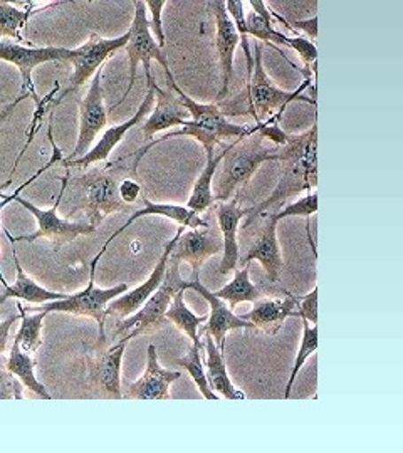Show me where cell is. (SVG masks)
Returning a JSON list of instances; mask_svg holds the SVG:
<instances>
[{"mask_svg": "<svg viewBox=\"0 0 403 453\" xmlns=\"http://www.w3.org/2000/svg\"><path fill=\"white\" fill-rule=\"evenodd\" d=\"M277 162L281 163V175L275 192L264 202L245 209L242 228L251 226L260 213L283 205L291 196L318 187V114L309 130L286 134V142L277 146Z\"/></svg>", "mask_w": 403, "mask_h": 453, "instance_id": "1", "label": "cell"}, {"mask_svg": "<svg viewBox=\"0 0 403 453\" xmlns=\"http://www.w3.org/2000/svg\"><path fill=\"white\" fill-rule=\"evenodd\" d=\"M163 71H165V76H167V82H168L170 89H174L178 96L182 97L190 118L180 127V130L172 131V133L161 136L159 140L148 142L142 150H138L133 155V158H135L133 162H142V158L145 157L150 148L160 145L163 142L172 140V138H182V136L194 138L202 145L205 155H210V153L215 151V146L224 145L226 140L232 142V140H237L241 136H247V134H251L252 131L256 130V127L247 128V127H242V125H236V123L229 121V118L221 111L217 103H198V101H195L178 86L170 67H167Z\"/></svg>", "mask_w": 403, "mask_h": 453, "instance_id": "2", "label": "cell"}, {"mask_svg": "<svg viewBox=\"0 0 403 453\" xmlns=\"http://www.w3.org/2000/svg\"><path fill=\"white\" fill-rule=\"evenodd\" d=\"M254 67L251 76L247 78L245 88L241 93L232 99L219 101L221 111L229 116H252L256 123H262L275 114H283L286 106L294 101H305L316 108L314 97L305 96L303 91L309 88L311 78H306L305 82L296 91H284L277 88L273 80L267 76L264 63H262V46L256 44L254 52Z\"/></svg>", "mask_w": 403, "mask_h": 453, "instance_id": "3", "label": "cell"}, {"mask_svg": "<svg viewBox=\"0 0 403 453\" xmlns=\"http://www.w3.org/2000/svg\"><path fill=\"white\" fill-rule=\"evenodd\" d=\"M266 138L256 130L247 136L232 140L227 145L226 157L222 158V172L217 183V192L213 194L215 202H227L258 173L260 165L266 162H277V146L269 148Z\"/></svg>", "mask_w": 403, "mask_h": 453, "instance_id": "4", "label": "cell"}, {"mask_svg": "<svg viewBox=\"0 0 403 453\" xmlns=\"http://www.w3.org/2000/svg\"><path fill=\"white\" fill-rule=\"evenodd\" d=\"M189 282L190 280H185L180 275V264L168 260L160 286L146 299L138 311H135L131 316L116 323L114 338L120 340L123 336L131 341L142 334H151L161 327H165V324L168 323L165 318L167 309L180 289H189Z\"/></svg>", "mask_w": 403, "mask_h": 453, "instance_id": "5", "label": "cell"}, {"mask_svg": "<svg viewBox=\"0 0 403 453\" xmlns=\"http://www.w3.org/2000/svg\"><path fill=\"white\" fill-rule=\"evenodd\" d=\"M103 254L97 252L95 259L91 260L89 265V280L88 286L82 291L66 296L65 299L59 301H50L46 304H41L39 308L29 309V311H46L48 314L50 312H66V314H73V316H84V318H91L97 324V346H106V306L108 303H112L114 297L121 296L123 292L128 291V284H118L114 288L108 289H101L95 284V274H97V262L101 260Z\"/></svg>", "mask_w": 403, "mask_h": 453, "instance_id": "6", "label": "cell"}, {"mask_svg": "<svg viewBox=\"0 0 403 453\" xmlns=\"http://www.w3.org/2000/svg\"><path fill=\"white\" fill-rule=\"evenodd\" d=\"M59 180H61V188H59V194L56 198V203H54V207H50L48 211L35 207L33 202L17 195L14 202H17L20 207H24L26 211H31V215L37 222V228L31 235H19V237H12L9 230H4L11 242L33 243L39 241V239H48L50 245H52V250L58 252L63 245L74 242L80 235H89V234L97 232V226H91V224L71 222L67 219L59 217L58 209H59V205L65 198L66 190H67V185H69V177L66 175V177H61Z\"/></svg>", "mask_w": 403, "mask_h": 453, "instance_id": "7", "label": "cell"}, {"mask_svg": "<svg viewBox=\"0 0 403 453\" xmlns=\"http://www.w3.org/2000/svg\"><path fill=\"white\" fill-rule=\"evenodd\" d=\"M120 181L121 177L118 172V163H108L105 168H93L80 179L73 180V183L82 190L84 203L76 207L69 215L82 211L86 213L88 224L97 228L108 215L127 211L128 205L121 200L118 190Z\"/></svg>", "mask_w": 403, "mask_h": 453, "instance_id": "8", "label": "cell"}, {"mask_svg": "<svg viewBox=\"0 0 403 453\" xmlns=\"http://www.w3.org/2000/svg\"><path fill=\"white\" fill-rule=\"evenodd\" d=\"M146 12L148 11H146L143 0H136L135 2V16H133V20H131V26H129L128 29V41L125 44L129 63L128 88H127L125 95L114 104L113 108L121 106L127 101V97L129 96V93H131V89L135 86V81H136V69H138V65H143V67H145L146 81L153 80L151 61L160 63L163 69L170 67L168 61H167V56L163 54V48H160V44L157 42L155 35L151 33L150 20H148Z\"/></svg>", "mask_w": 403, "mask_h": 453, "instance_id": "9", "label": "cell"}, {"mask_svg": "<svg viewBox=\"0 0 403 453\" xmlns=\"http://www.w3.org/2000/svg\"><path fill=\"white\" fill-rule=\"evenodd\" d=\"M127 41H128V31L114 39H105V37H99L97 34H91L82 46L71 49L67 56V63L73 65V76L69 80V86L54 99L52 111H56V108L65 101L66 97L80 91L81 88L95 76V73L101 65H105L110 58H113L120 49L125 48Z\"/></svg>", "mask_w": 403, "mask_h": 453, "instance_id": "10", "label": "cell"}, {"mask_svg": "<svg viewBox=\"0 0 403 453\" xmlns=\"http://www.w3.org/2000/svg\"><path fill=\"white\" fill-rule=\"evenodd\" d=\"M128 338H120L118 342L108 346H86L84 361L88 381L93 388H97L103 396L121 400V363L123 355L128 346Z\"/></svg>", "mask_w": 403, "mask_h": 453, "instance_id": "11", "label": "cell"}, {"mask_svg": "<svg viewBox=\"0 0 403 453\" xmlns=\"http://www.w3.org/2000/svg\"><path fill=\"white\" fill-rule=\"evenodd\" d=\"M67 48H27L14 41H2L0 42V61H5L9 65H16L22 78L20 91L26 93L33 99L35 106L41 103V97L35 91V84L33 81V71L37 65L52 63V61H67L69 56Z\"/></svg>", "mask_w": 403, "mask_h": 453, "instance_id": "12", "label": "cell"}, {"mask_svg": "<svg viewBox=\"0 0 403 453\" xmlns=\"http://www.w3.org/2000/svg\"><path fill=\"white\" fill-rule=\"evenodd\" d=\"M103 67L101 65L95 73V76L91 78V86L89 91L86 93L84 99L80 104V131H78V142L73 150V153L63 158L66 162L74 160L81 155H84L95 142L97 134L101 130L106 128L108 121H110V113L105 106V97H103Z\"/></svg>", "mask_w": 403, "mask_h": 453, "instance_id": "13", "label": "cell"}, {"mask_svg": "<svg viewBox=\"0 0 403 453\" xmlns=\"http://www.w3.org/2000/svg\"><path fill=\"white\" fill-rule=\"evenodd\" d=\"M210 12L215 20V49L219 56V65L222 74V86L217 95V103L224 101L229 95V88L234 78V56L241 44L239 33L227 14L226 0H209Z\"/></svg>", "mask_w": 403, "mask_h": 453, "instance_id": "14", "label": "cell"}, {"mask_svg": "<svg viewBox=\"0 0 403 453\" xmlns=\"http://www.w3.org/2000/svg\"><path fill=\"white\" fill-rule=\"evenodd\" d=\"M153 103H155V93H153L151 86H148V91H146L142 104L138 106V110L135 111V114H133L129 119L120 123V125L110 127L108 130H105L103 136L99 138V142H97V145L93 146V148H89L84 155H81V157L74 158V160H69V162L61 160L59 165L65 166V168H73V166L88 168L89 165L106 162V160L110 158V155H112V151H113L114 148L123 142V138L127 136V133H128L131 128H135L136 125H140V123L145 119L146 114L150 113L151 108H153Z\"/></svg>", "mask_w": 403, "mask_h": 453, "instance_id": "15", "label": "cell"}, {"mask_svg": "<svg viewBox=\"0 0 403 453\" xmlns=\"http://www.w3.org/2000/svg\"><path fill=\"white\" fill-rule=\"evenodd\" d=\"M224 249L222 235L212 226L190 228L189 232H182L177 242L170 252V262H187L192 265L194 275H198L205 260L221 254Z\"/></svg>", "mask_w": 403, "mask_h": 453, "instance_id": "16", "label": "cell"}, {"mask_svg": "<svg viewBox=\"0 0 403 453\" xmlns=\"http://www.w3.org/2000/svg\"><path fill=\"white\" fill-rule=\"evenodd\" d=\"M146 84L151 86L155 93V103L151 108V114L143 119L142 131L145 142H151L153 136L160 131L182 127L190 118V114L187 111L182 97L178 96L174 89H161L155 78L151 81H146Z\"/></svg>", "mask_w": 403, "mask_h": 453, "instance_id": "17", "label": "cell"}, {"mask_svg": "<svg viewBox=\"0 0 403 453\" xmlns=\"http://www.w3.org/2000/svg\"><path fill=\"white\" fill-rule=\"evenodd\" d=\"M189 289L198 292L207 303H209L210 314L205 324H202V333L210 334L215 344L219 346V349L224 353L226 349L227 334L234 329H254L252 323L242 319L241 316H236L232 309H229L226 301L219 299L213 292L209 291L198 279V275H195L194 280L189 282Z\"/></svg>", "mask_w": 403, "mask_h": 453, "instance_id": "18", "label": "cell"}, {"mask_svg": "<svg viewBox=\"0 0 403 453\" xmlns=\"http://www.w3.org/2000/svg\"><path fill=\"white\" fill-rule=\"evenodd\" d=\"M182 378V372L165 370L159 363L155 344L148 346L145 372L129 385L123 398L129 400H172L170 385Z\"/></svg>", "mask_w": 403, "mask_h": 453, "instance_id": "19", "label": "cell"}, {"mask_svg": "<svg viewBox=\"0 0 403 453\" xmlns=\"http://www.w3.org/2000/svg\"><path fill=\"white\" fill-rule=\"evenodd\" d=\"M183 230H185V226H180L177 234H175V237H174L170 242H167L165 250H163L160 260H159V264L155 265L153 273L150 274V277L146 279L142 286L135 288L133 291L123 292L121 296L114 297L112 303H108V306H106V314H108V316H114V318H118V319L128 318L135 311H138L140 306L145 303L146 299L155 292V289L160 286L163 277H165V271H167V264H168L170 252H172L174 245L177 242L178 237H180V234H182Z\"/></svg>", "mask_w": 403, "mask_h": 453, "instance_id": "20", "label": "cell"}, {"mask_svg": "<svg viewBox=\"0 0 403 453\" xmlns=\"http://www.w3.org/2000/svg\"><path fill=\"white\" fill-rule=\"evenodd\" d=\"M241 194L234 195L232 200L227 202H219L217 205V224L222 235L224 242V256L219 265V274L226 275L234 271L239 264L241 254H239V243H237V232L241 228V222L244 217L247 215L245 209H241L239 205Z\"/></svg>", "mask_w": 403, "mask_h": 453, "instance_id": "21", "label": "cell"}, {"mask_svg": "<svg viewBox=\"0 0 403 453\" xmlns=\"http://www.w3.org/2000/svg\"><path fill=\"white\" fill-rule=\"evenodd\" d=\"M252 304L254 306L249 312L242 314V319L252 323L254 329L260 333L267 336H275L281 331L283 324L286 323V319L294 318V312L299 304V296L286 292L284 299L259 297Z\"/></svg>", "mask_w": 403, "mask_h": 453, "instance_id": "22", "label": "cell"}, {"mask_svg": "<svg viewBox=\"0 0 403 453\" xmlns=\"http://www.w3.org/2000/svg\"><path fill=\"white\" fill-rule=\"evenodd\" d=\"M259 217L264 219V226L260 228L258 239L252 243L247 256L239 259V262L247 265L252 260H259L262 269L266 271V275L269 277V280L279 282L284 260H283V254H281L279 242H277V220L273 213H266V211L260 213Z\"/></svg>", "mask_w": 403, "mask_h": 453, "instance_id": "23", "label": "cell"}, {"mask_svg": "<svg viewBox=\"0 0 403 453\" xmlns=\"http://www.w3.org/2000/svg\"><path fill=\"white\" fill-rule=\"evenodd\" d=\"M143 205H145V207H143L142 211H135L123 226H120L118 230H114L113 234L108 237V241L101 247L99 252L105 254L106 249H108V245L113 242L118 235H121L129 226H133L136 220H140V219H143V217H153V215H155V217H165V219H168V220H172V222H177L178 226H185V228H198V226H209V224L200 217L198 211L189 209L187 205L183 207V205H174V203H153V202H150L146 196H143Z\"/></svg>", "mask_w": 403, "mask_h": 453, "instance_id": "24", "label": "cell"}, {"mask_svg": "<svg viewBox=\"0 0 403 453\" xmlns=\"http://www.w3.org/2000/svg\"><path fill=\"white\" fill-rule=\"evenodd\" d=\"M11 245H12V257H14V265H16L17 271L16 282H14V286L7 284L4 275L0 273V282L4 286V294L0 296V304H4L9 299H22V301H27L31 304H46L50 301L65 299L67 296L65 292L49 291V289H44L43 286H39L37 282H34L33 279L24 273V269L20 265V260L17 256L16 242H11Z\"/></svg>", "mask_w": 403, "mask_h": 453, "instance_id": "25", "label": "cell"}, {"mask_svg": "<svg viewBox=\"0 0 403 453\" xmlns=\"http://www.w3.org/2000/svg\"><path fill=\"white\" fill-rule=\"evenodd\" d=\"M204 336H205L204 348L207 353L205 374H207L210 389L224 400H245L247 395L242 389L236 388L229 378L224 353L219 349V346L215 344V341L210 334L204 333Z\"/></svg>", "mask_w": 403, "mask_h": 453, "instance_id": "26", "label": "cell"}, {"mask_svg": "<svg viewBox=\"0 0 403 453\" xmlns=\"http://www.w3.org/2000/svg\"><path fill=\"white\" fill-rule=\"evenodd\" d=\"M221 146H222L221 153L215 155V151H213V153L207 155V163H205L202 173L198 175V179L195 181L192 194H190V198L187 202V207L192 209V211H198V213L207 211L215 203V196H213V190H212V181L215 179L217 168H219V165L222 162V158L226 157L227 151V145Z\"/></svg>", "mask_w": 403, "mask_h": 453, "instance_id": "27", "label": "cell"}, {"mask_svg": "<svg viewBox=\"0 0 403 453\" xmlns=\"http://www.w3.org/2000/svg\"><path fill=\"white\" fill-rule=\"evenodd\" d=\"M5 368H7V372H11L16 376L17 380L24 385V388L31 389L33 393H35L43 400H52L50 393L37 380V376L34 372V370H35V359H34L33 355H29L24 349H20V346H19V342L16 340H14L12 346H11V355H9V359H7Z\"/></svg>", "mask_w": 403, "mask_h": 453, "instance_id": "28", "label": "cell"}, {"mask_svg": "<svg viewBox=\"0 0 403 453\" xmlns=\"http://www.w3.org/2000/svg\"><path fill=\"white\" fill-rule=\"evenodd\" d=\"M185 291L187 289H180V291L174 296L170 306L165 312V318L168 323L175 324L180 331H183L192 344H204L200 338H198V329L200 326L207 321V314L204 316H197L192 312V309L185 304Z\"/></svg>", "mask_w": 403, "mask_h": 453, "instance_id": "29", "label": "cell"}, {"mask_svg": "<svg viewBox=\"0 0 403 453\" xmlns=\"http://www.w3.org/2000/svg\"><path fill=\"white\" fill-rule=\"evenodd\" d=\"M236 274L234 279L226 284L222 289L213 292L219 299L226 301L229 309L237 308V304L241 303H254L259 297H262V292L251 282L249 279V267H241V269H234Z\"/></svg>", "mask_w": 403, "mask_h": 453, "instance_id": "30", "label": "cell"}, {"mask_svg": "<svg viewBox=\"0 0 403 453\" xmlns=\"http://www.w3.org/2000/svg\"><path fill=\"white\" fill-rule=\"evenodd\" d=\"M17 309H19L22 323H20L14 340L19 342L20 349H24L26 353L34 357L43 346V323H44V318L48 316V312L39 311L35 314H29L20 301L17 303Z\"/></svg>", "mask_w": 403, "mask_h": 453, "instance_id": "31", "label": "cell"}, {"mask_svg": "<svg viewBox=\"0 0 403 453\" xmlns=\"http://www.w3.org/2000/svg\"><path fill=\"white\" fill-rule=\"evenodd\" d=\"M39 12V7H27L24 11L17 9L11 0H0V39L9 37L14 42H24V29L29 19Z\"/></svg>", "mask_w": 403, "mask_h": 453, "instance_id": "32", "label": "cell"}, {"mask_svg": "<svg viewBox=\"0 0 403 453\" xmlns=\"http://www.w3.org/2000/svg\"><path fill=\"white\" fill-rule=\"evenodd\" d=\"M202 349H204V344H192L189 353L185 357H178L175 363L178 366L187 370V372L192 378V381L200 391V395L205 400H219L221 396L210 389L207 374H205V366H204V361H202Z\"/></svg>", "mask_w": 403, "mask_h": 453, "instance_id": "33", "label": "cell"}, {"mask_svg": "<svg viewBox=\"0 0 403 453\" xmlns=\"http://www.w3.org/2000/svg\"><path fill=\"white\" fill-rule=\"evenodd\" d=\"M301 324H303V336H301L299 349H298V355H296V359H294L290 380H288L286 391H284V398L286 400L291 396V389H292V385L296 381L298 372H301V368L305 366L307 357L314 355L316 349H318V324H309L307 319H301Z\"/></svg>", "mask_w": 403, "mask_h": 453, "instance_id": "34", "label": "cell"}, {"mask_svg": "<svg viewBox=\"0 0 403 453\" xmlns=\"http://www.w3.org/2000/svg\"><path fill=\"white\" fill-rule=\"evenodd\" d=\"M227 14L232 19L239 37H241V46L245 54V63H247V78L252 73L254 67V56L251 52L249 46V35H247V27H245V11H244V2L242 0H226Z\"/></svg>", "mask_w": 403, "mask_h": 453, "instance_id": "35", "label": "cell"}, {"mask_svg": "<svg viewBox=\"0 0 403 453\" xmlns=\"http://www.w3.org/2000/svg\"><path fill=\"white\" fill-rule=\"evenodd\" d=\"M316 211H318V192H316V188H313L303 198L291 202L286 209L275 213V219L277 222H281L283 219H288V217H303L309 220Z\"/></svg>", "mask_w": 403, "mask_h": 453, "instance_id": "36", "label": "cell"}, {"mask_svg": "<svg viewBox=\"0 0 403 453\" xmlns=\"http://www.w3.org/2000/svg\"><path fill=\"white\" fill-rule=\"evenodd\" d=\"M146 11H150V27L160 48H165V31H163V9L167 0H143Z\"/></svg>", "mask_w": 403, "mask_h": 453, "instance_id": "37", "label": "cell"}, {"mask_svg": "<svg viewBox=\"0 0 403 453\" xmlns=\"http://www.w3.org/2000/svg\"><path fill=\"white\" fill-rule=\"evenodd\" d=\"M0 400H24V385L7 368H0Z\"/></svg>", "mask_w": 403, "mask_h": 453, "instance_id": "38", "label": "cell"}, {"mask_svg": "<svg viewBox=\"0 0 403 453\" xmlns=\"http://www.w3.org/2000/svg\"><path fill=\"white\" fill-rule=\"evenodd\" d=\"M294 318L318 324V286H314L313 291L306 296H299V304L294 312Z\"/></svg>", "mask_w": 403, "mask_h": 453, "instance_id": "39", "label": "cell"}, {"mask_svg": "<svg viewBox=\"0 0 403 453\" xmlns=\"http://www.w3.org/2000/svg\"><path fill=\"white\" fill-rule=\"evenodd\" d=\"M286 27L291 31H301L314 41L318 37V16L307 17L303 20H288Z\"/></svg>", "mask_w": 403, "mask_h": 453, "instance_id": "40", "label": "cell"}, {"mask_svg": "<svg viewBox=\"0 0 403 453\" xmlns=\"http://www.w3.org/2000/svg\"><path fill=\"white\" fill-rule=\"evenodd\" d=\"M118 190H120V196H121V200H123L127 205L135 203V202H136V198H138L140 194H142V187H140V183H138V181H135L133 179H121Z\"/></svg>", "mask_w": 403, "mask_h": 453, "instance_id": "41", "label": "cell"}, {"mask_svg": "<svg viewBox=\"0 0 403 453\" xmlns=\"http://www.w3.org/2000/svg\"><path fill=\"white\" fill-rule=\"evenodd\" d=\"M2 306V304H0ZM20 318V314H12L11 318H7L5 321H0V355H4L7 351V344H9V331L11 327L17 323V319Z\"/></svg>", "mask_w": 403, "mask_h": 453, "instance_id": "42", "label": "cell"}, {"mask_svg": "<svg viewBox=\"0 0 403 453\" xmlns=\"http://www.w3.org/2000/svg\"><path fill=\"white\" fill-rule=\"evenodd\" d=\"M27 95L26 93H22L20 91V95L12 101V103H9L7 106H4V108H0V131H2V127L7 123V119L11 118V114L14 113L16 111L17 106L24 101V99H27ZM2 136V134H0Z\"/></svg>", "mask_w": 403, "mask_h": 453, "instance_id": "43", "label": "cell"}, {"mask_svg": "<svg viewBox=\"0 0 403 453\" xmlns=\"http://www.w3.org/2000/svg\"><path fill=\"white\" fill-rule=\"evenodd\" d=\"M11 183H12V179L7 180V181H4V183H0V200H5L9 195L4 194V188H7V187H11Z\"/></svg>", "mask_w": 403, "mask_h": 453, "instance_id": "44", "label": "cell"}, {"mask_svg": "<svg viewBox=\"0 0 403 453\" xmlns=\"http://www.w3.org/2000/svg\"><path fill=\"white\" fill-rule=\"evenodd\" d=\"M86 2H89V4H91V2H93V0H86Z\"/></svg>", "mask_w": 403, "mask_h": 453, "instance_id": "45", "label": "cell"}, {"mask_svg": "<svg viewBox=\"0 0 403 453\" xmlns=\"http://www.w3.org/2000/svg\"><path fill=\"white\" fill-rule=\"evenodd\" d=\"M135 2H136V0H133V4H135Z\"/></svg>", "mask_w": 403, "mask_h": 453, "instance_id": "46", "label": "cell"}]
</instances>
